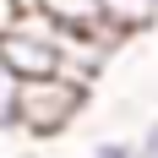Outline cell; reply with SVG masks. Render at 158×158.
Segmentation results:
<instances>
[{
	"mask_svg": "<svg viewBox=\"0 0 158 158\" xmlns=\"http://www.w3.org/2000/svg\"><path fill=\"white\" fill-rule=\"evenodd\" d=\"M87 158H136V142L131 136H98L87 147Z\"/></svg>",
	"mask_w": 158,
	"mask_h": 158,
	"instance_id": "cell-6",
	"label": "cell"
},
{
	"mask_svg": "<svg viewBox=\"0 0 158 158\" xmlns=\"http://www.w3.org/2000/svg\"><path fill=\"white\" fill-rule=\"evenodd\" d=\"M22 16H27V0H0V33H11Z\"/></svg>",
	"mask_w": 158,
	"mask_h": 158,
	"instance_id": "cell-8",
	"label": "cell"
},
{
	"mask_svg": "<svg viewBox=\"0 0 158 158\" xmlns=\"http://www.w3.org/2000/svg\"><path fill=\"white\" fill-rule=\"evenodd\" d=\"M0 65H6L16 82L60 77L65 71V27H55L49 16H38L27 6V16H22L11 33H0Z\"/></svg>",
	"mask_w": 158,
	"mask_h": 158,
	"instance_id": "cell-2",
	"label": "cell"
},
{
	"mask_svg": "<svg viewBox=\"0 0 158 158\" xmlns=\"http://www.w3.org/2000/svg\"><path fill=\"white\" fill-rule=\"evenodd\" d=\"M87 104V82L77 77H33V82H16V126L27 136H60L71 120L82 114Z\"/></svg>",
	"mask_w": 158,
	"mask_h": 158,
	"instance_id": "cell-1",
	"label": "cell"
},
{
	"mask_svg": "<svg viewBox=\"0 0 158 158\" xmlns=\"http://www.w3.org/2000/svg\"><path fill=\"white\" fill-rule=\"evenodd\" d=\"M98 16L114 38H131V33H147L158 22V0H98Z\"/></svg>",
	"mask_w": 158,
	"mask_h": 158,
	"instance_id": "cell-4",
	"label": "cell"
},
{
	"mask_svg": "<svg viewBox=\"0 0 158 158\" xmlns=\"http://www.w3.org/2000/svg\"><path fill=\"white\" fill-rule=\"evenodd\" d=\"M0 131H16V77L0 65Z\"/></svg>",
	"mask_w": 158,
	"mask_h": 158,
	"instance_id": "cell-5",
	"label": "cell"
},
{
	"mask_svg": "<svg viewBox=\"0 0 158 158\" xmlns=\"http://www.w3.org/2000/svg\"><path fill=\"white\" fill-rule=\"evenodd\" d=\"M38 16H49L55 27H65V33H109L104 27V16H98V0H27ZM114 38V33H109ZM120 44V38H114Z\"/></svg>",
	"mask_w": 158,
	"mask_h": 158,
	"instance_id": "cell-3",
	"label": "cell"
},
{
	"mask_svg": "<svg viewBox=\"0 0 158 158\" xmlns=\"http://www.w3.org/2000/svg\"><path fill=\"white\" fill-rule=\"evenodd\" d=\"M136 158H158V114L142 126V136H136Z\"/></svg>",
	"mask_w": 158,
	"mask_h": 158,
	"instance_id": "cell-7",
	"label": "cell"
}]
</instances>
